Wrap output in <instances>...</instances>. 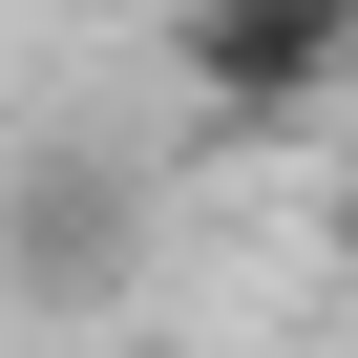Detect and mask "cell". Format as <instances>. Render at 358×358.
I'll return each instance as SVG.
<instances>
[{"mask_svg": "<svg viewBox=\"0 0 358 358\" xmlns=\"http://www.w3.org/2000/svg\"><path fill=\"white\" fill-rule=\"evenodd\" d=\"M169 106L211 148H274V127L358 106V0H169Z\"/></svg>", "mask_w": 358, "mask_h": 358, "instance_id": "cell-1", "label": "cell"}, {"mask_svg": "<svg viewBox=\"0 0 358 358\" xmlns=\"http://www.w3.org/2000/svg\"><path fill=\"white\" fill-rule=\"evenodd\" d=\"M127 253H148V190H127L85 127L0 148V274H22L43 316H106V295H127Z\"/></svg>", "mask_w": 358, "mask_h": 358, "instance_id": "cell-2", "label": "cell"}, {"mask_svg": "<svg viewBox=\"0 0 358 358\" xmlns=\"http://www.w3.org/2000/svg\"><path fill=\"white\" fill-rule=\"evenodd\" d=\"M316 253H337V295H358V169H337V190H316Z\"/></svg>", "mask_w": 358, "mask_h": 358, "instance_id": "cell-3", "label": "cell"}]
</instances>
